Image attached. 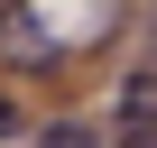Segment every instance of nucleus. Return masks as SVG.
<instances>
[{
  "mask_svg": "<svg viewBox=\"0 0 157 148\" xmlns=\"http://www.w3.org/2000/svg\"><path fill=\"white\" fill-rule=\"evenodd\" d=\"M37 148H102V130L93 120H46V130H28Z\"/></svg>",
  "mask_w": 157,
  "mask_h": 148,
  "instance_id": "3",
  "label": "nucleus"
},
{
  "mask_svg": "<svg viewBox=\"0 0 157 148\" xmlns=\"http://www.w3.org/2000/svg\"><path fill=\"white\" fill-rule=\"evenodd\" d=\"M148 111H157V84H148V65H129L120 93H111V139L120 148H148Z\"/></svg>",
  "mask_w": 157,
  "mask_h": 148,
  "instance_id": "2",
  "label": "nucleus"
},
{
  "mask_svg": "<svg viewBox=\"0 0 157 148\" xmlns=\"http://www.w3.org/2000/svg\"><path fill=\"white\" fill-rule=\"evenodd\" d=\"M0 65H19V74H56L65 65V37L46 28V10H0Z\"/></svg>",
  "mask_w": 157,
  "mask_h": 148,
  "instance_id": "1",
  "label": "nucleus"
},
{
  "mask_svg": "<svg viewBox=\"0 0 157 148\" xmlns=\"http://www.w3.org/2000/svg\"><path fill=\"white\" fill-rule=\"evenodd\" d=\"M28 130H37V120H28V111H19V93H0V148H19V139H28Z\"/></svg>",
  "mask_w": 157,
  "mask_h": 148,
  "instance_id": "4",
  "label": "nucleus"
}]
</instances>
